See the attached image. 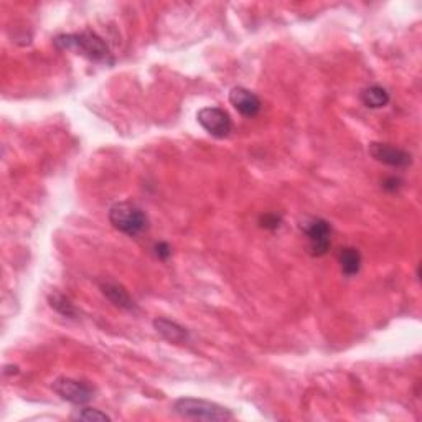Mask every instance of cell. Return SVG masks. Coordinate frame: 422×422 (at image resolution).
<instances>
[{"mask_svg":"<svg viewBox=\"0 0 422 422\" xmlns=\"http://www.w3.org/2000/svg\"><path fill=\"white\" fill-rule=\"evenodd\" d=\"M48 301H50L52 308H55L60 315L68 318H75L78 315V311L73 306V302L68 297L61 296V294H53V296L48 297Z\"/></svg>","mask_w":422,"mask_h":422,"instance_id":"obj_13","label":"cell"},{"mask_svg":"<svg viewBox=\"0 0 422 422\" xmlns=\"http://www.w3.org/2000/svg\"><path fill=\"white\" fill-rule=\"evenodd\" d=\"M73 419L76 421H88V422H101V421H111V417L106 414V412H101L97 409H91V407H86V409L78 411Z\"/></svg>","mask_w":422,"mask_h":422,"instance_id":"obj_14","label":"cell"},{"mask_svg":"<svg viewBox=\"0 0 422 422\" xmlns=\"http://www.w3.org/2000/svg\"><path fill=\"white\" fill-rule=\"evenodd\" d=\"M361 101L366 107H371V109H380V107H385L387 102H390V95L385 88L381 86H370L361 92Z\"/></svg>","mask_w":422,"mask_h":422,"instance_id":"obj_12","label":"cell"},{"mask_svg":"<svg viewBox=\"0 0 422 422\" xmlns=\"http://www.w3.org/2000/svg\"><path fill=\"white\" fill-rule=\"evenodd\" d=\"M154 327L159 335L165 338L167 342L175 343V345H181V343L188 342V330L179 325L176 322L167 320V318H155L154 320Z\"/></svg>","mask_w":422,"mask_h":422,"instance_id":"obj_9","label":"cell"},{"mask_svg":"<svg viewBox=\"0 0 422 422\" xmlns=\"http://www.w3.org/2000/svg\"><path fill=\"white\" fill-rule=\"evenodd\" d=\"M102 294L109 299V301L114 303V306L124 308V311H134L135 308V303L132 301L129 294L122 286L116 282H106L102 284Z\"/></svg>","mask_w":422,"mask_h":422,"instance_id":"obj_10","label":"cell"},{"mask_svg":"<svg viewBox=\"0 0 422 422\" xmlns=\"http://www.w3.org/2000/svg\"><path fill=\"white\" fill-rule=\"evenodd\" d=\"M109 222L117 231L127 236H139L149 228V218L144 210L131 201H121L112 206L109 210Z\"/></svg>","mask_w":422,"mask_h":422,"instance_id":"obj_2","label":"cell"},{"mask_svg":"<svg viewBox=\"0 0 422 422\" xmlns=\"http://www.w3.org/2000/svg\"><path fill=\"white\" fill-rule=\"evenodd\" d=\"M382 188L387 190V191H397L401 188V180L396 179V176H392V179H387V180H385V183H382Z\"/></svg>","mask_w":422,"mask_h":422,"instance_id":"obj_17","label":"cell"},{"mask_svg":"<svg viewBox=\"0 0 422 422\" xmlns=\"http://www.w3.org/2000/svg\"><path fill=\"white\" fill-rule=\"evenodd\" d=\"M171 254V249L167 243H157L155 244V256L162 259V261H165V259H169Z\"/></svg>","mask_w":422,"mask_h":422,"instance_id":"obj_16","label":"cell"},{"mask_svg":"<svg viewBox=\"0 0 422 422\" xmlns=\"http://www.w3.org/2000/svg\"><path fill=\"white\" fill-rule=\"evenodd\" d=\"M370 154L373 159L381 162V164L397 167V169L409 167L412 162L409 152L391 144H381V142H373V144H370Z\"/></svg>","mask_w":422,"mask_h":422,"instance_id":"obj_7","label":"cell"},{"mask_svg":"<svg viewBox=\"0 0 422 422\" xmlns=\"http://www.w3.org/2000/svg\"><path fill=\"white\" fill-rule=\"evenodd\" d=\"M312 256H325L332 246V227L322 218H311L302 224Z\"/></svg>","mask_w":422,"mask_h":422,"instance_id":"obj_4","label":"cell"},{"mask_svg":"<svg viewBox=\"0 0 422 422\" xmlns=\"http://www.w3.org/2000/svg\"><path fill=\"white\" fill-rule=\"evenodd\" d=\"M55 45L60 50H71L80 55L90 58L92 61H106L109 56V47L95 32L71 33V35H60L55 38Z\"/></svg>","mask_w":422,"mask_h":422,"instance_id":"obj_1","label":"cell"},{"mask_svg":"<svg viewBox=\"0 0 422 422\" xmlns=\"http://www.w3.org/2000/svg\"><path fill=\"white\" fill-rule=\"evenodd\" d=\"M53 391L56 392L61 399H65L71 404L83 406L90 402L95 397V390L85 381L71 380V378H58L53 382Z\"/></svg>","mask_w":422,"mask_h":422,"instance_id":"obj_6","label":"cell"},{"mask_svg":"<svg viewBox=\"0 0 422 422\" xmlns=\"http://www.w3.org/2000/svg\"><path fill=\"white\" fill-rule=\"evenodd\" d=\"M340 266L345 276L351 277L360 272L361 269V254L355 248H343L340 251Z\"/></svg>","mask_w":422,"mask_h":422,"instance_id":"obj_11","label":"cell"},{"mask_svg":"<svg viewBox=\"0 0 422 422\" xmlns=\"http://www.w3.org/2000/svg\"><path fill=\"white\" fill-rule=\"evenodd\" d=\"M261 227L266 229H277L279 227H281V217H277V215H274V213L263 215Z\"/></svg>","mask_w":422,"mask_h":422,"instance_id":"obj_15","label":"cell"},{"mask_svg":"<svg viewBox=\"0 0 422 422\" xmlns=\"http://www.w3.org/2000/svg\"><path fill=\"white\" fill-rule=\"evenodd\" d=\"M229 102L244 117H254L261 111V100L253 91L241 86L229 91Z\"/></svg>","mask_w":422,"mask_h":422,"instance_id":"obj_8","label":"cell"},{"mask_svg":"<svg viewBox=\"0 0 422 422\" xmlns=\"http://www.w3.org/2000/svg\"><path fill=\"white\" fill-rule=\"evenodd\" d=\"M175 412L185 419L193 421H211L222 422L231 419V411L227 407L210 402L205 399H195V397H181L175 402Z\"/></svg>","mask_w":422,"mask_h":422,"instance_id":"obj_3","label":"cell"},{"mask_svg":"<svg viewBox=\"0 0 422 422\" xmlns=\"http://www.w3.org/2000/svg\"><path fill=\"white\" fill-rule=\"evenodd\" d=\"M196 119L208 134L218 137V139L228 137L229 132L233 131L231 117L222 107H203L196 116Z\"/></svg>","mask_w":422,"mask_h":422,"instance_id":"obj_5","label":"cell"}]
</instances>
